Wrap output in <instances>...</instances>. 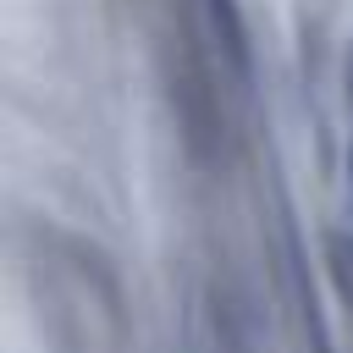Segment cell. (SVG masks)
Segmentation results:
<instances>
[{
	"label": "cell",
	"instance_id": "2",
	"mask_svg": "<svg viewBox=\"0 0 353 353\" xmlns=\"http://www.w3.org/2000/svg\"><path fill=\"white\" fill-rule=\"evenodd\" d=\"M347 188H353V149H347Z\"/></svg>",
	"mask_w": 353,
	"mask_h": 353
},
{
	"label": "cell",
	"instance_id": "1",
	"mask_svg": "<svg viewBox=\"0 0 353 353\" xmlns=\"http://www.w3.org/2000/svg\"><path fill=\"white\" fill-rule=\"evenodd\" d=\"M342 77H347V110H353V50H347V61H342Z\"/></svg>",
	"mask_w": 353,
	"mask_h": 353
}]
</instances>
